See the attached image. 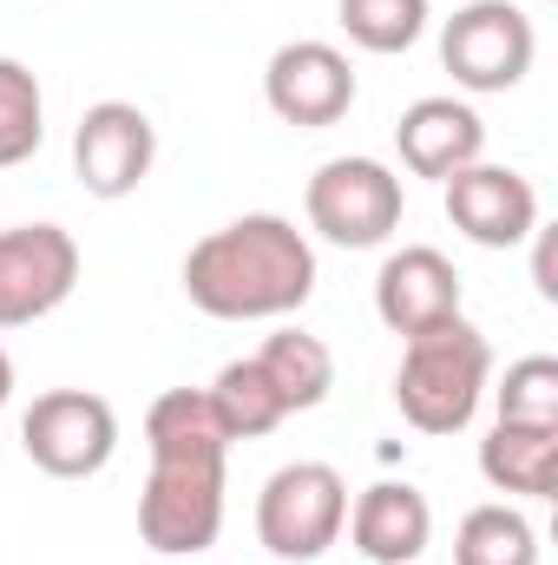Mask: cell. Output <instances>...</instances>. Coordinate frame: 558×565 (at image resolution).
Returning <instances> with one entry per match:
<instances>
[{
	"label": "cell",
	"mask_w": 558,
	"mask_h": 565,
	"mask_svg": "<svg viewBox=\"0 0 558 565\" xmlns=\"http://www.w3.org/2000/svg\"><path fill=\"white\" fill-rule=\"evenodd\" d=\"M184 296L211 322H282L315 296V244L277 211L230 217L184 250Z\"/></svg>",
	"instance_id": "cell-1"
},
{
	"label": "cell",
	"mask_w": 558,
	"mask_h": 565,
	"mask_svg": "<svg viewBox=\"0 0 558 565\" xmlns=\"http://www.w3.org/2000/svg\"><path fill=\"white\" fill-rule=\"evenodd\" d=\"M486 388H493V342L466 316H447L401 342L395 408L415 434H466Z\"/></svg>",
	"instance_id": "cell-2"
},
{
	"label": "cell",
	"mask_w": 558,
	"mask_h": 565,
	"mask_svg": "<svg viewBox=\"0 0 558 565\" xmlns=\"http://www.w3.org/2000/svg\"><path fill=\"white\" fill-rule=\"evenodd\" d=\"M302 211H309V231L322 244L382 250L401 231L408 191H401V171H388L382 158H329V164H315V178L302 191Z\"/></svg>",
	"instance_id": "cell-3"
},
{
	"label": "cell",
	"mask_w": 558,
	"mask_h": 565,
	"mask_svg": "<svg viewBox=\"0 0 558 565\" xmlns=\"http://www.w3.org/2000/svg\"><path fill=\"white\" fill-rule=\"evenodd\" d=\"M348 526V480L329 460H289L257 493V540L277 565L322 559Z\"/></svg>",
	"instance_id": "cell-4"
},
{
	"label": "cell",
	"mask_w": 558,
	"mask_h": 565,
	"mask_svg": "<svg viewBox=\"0 0 558 565\" xmlns=\"http://www.w3.org/2000/svg\"><path fill=\"white\" fill-rule=\"evenodd\" d=\"M539 33L519 0H466L440 26V66L460 93H513L533 73Z\"/></svg>",
	"instance_id": "cell-5"
},
{
	"label": "cell",
	"mask_w": 558,
	"mask_h": 565,
	"mask_svg": "<svg viewBox=\"0 0 558 565\" xmlns=\"http://www.w3.org/2000/svg\"><path fill=\"white\" fill-rule=\"evenodd\" d=\"M224 533V460H151L139 540L158 559H197Z\"/></svg>",
	"instance_id": "cell-6"
},
{
	"label": "cell",
	"mask_w": 558,
	"mask_h": 565,
	"mask_svg": "<svg viewBox=\"0 0 558 565\" xmlns=\"http://www.w3.org/2000/svg\"><path fill=\"white\" fill-rule=\"evenodd\" d=\"M20 447L53 480H93L119 454V415L93 388H46L20 415Z\"/></svg>",
	"instance_id": "cell-7"
},
{
	"label": "cell",
	"mask_w": 558,
	"mask_h": 565,
	"mask_svg": "<svg viewBox=\"0 0 558 565\" xmlns=\"http://www.w3.org/2000/svg\"><path fill=\"white\" fill-rule=\"evenodd\" d=\"M79 289V244L66 224H7L0 231V329L53 316Z\"/></svg>",
	"instance_id": "cell-8"
},
{
	"label": "cell",
	"mask_w": 558,
	"mask_h": 565,
	"mask_svg": "<svg viewBox=\"0 0 558 565\" xmlns=\"http://www.w3.org/2000/svg\"><path fill=\"white\" fill-rule=\"evenodd\" d=\"M151 164H158V126H151L144 106L99 99V106L79 113V126H73V178L93 198H106V204L132 198L151 178Z\"/></svg>",
	"instance_id": "cell-9"
},
{
	"label": "cell",
	"mask_w": 558,
	"mask_h": 565,
	"mask_svg": "<svg viewBox=\"0 0 558 565\" xmlns=\"http://www.w3.org/2000/svg\"><path fill=\"white\" fill-rule=\"evenodd\" d=\"M264 106L277 113L282 126H296V132L342 126L348 106H355L348 53L329 46V40H289V46H277L270 66H264Z\"/></svg>",
	"instance_id": "cell-10"
},
{
	"label": "cell",
	"mask_w": 558,
	"mask_h": 565,
	"mask_svg": "<svg viewBox=\"0 0 558 565\" xmlns=\"http://www.w3.org/2000/svg\"><path fill=\"white\" fill-rule=\"evenodd\" d=\"M447 217H453V231L466 237V244H480V250H519L533 231H539V191H533V178L526 171H513V164H466V171H453L447 184Z\"/></svg>",
	"instance_id": "cell-11"
},
{
	"label": "cell",
	"mask_w": 558,
	"mask_h": 565,
	"mask_svg": "<svg viewBox=\"0 0 558 565\" xmlns=\"http://www.w3.org/2000/svg\"><path fill=\"white\" fill-rule=\"evenodd\" d=\"M460 296H466V289H460L453 257L433 250V244H401V250H388L382 270H375V316H382V329H395L401 342L420 335V329H433V322H447V316H466Z\"/></svg>",
	"instance_id": "cell-12"
},
{
	"label": "cell",
	"mask_w": 558,
	"mask_h": 565,
	"mask_svg": "<svg viewBox=\"0 0 558 565\" xmlns=\"http://www.w3.org/2000/svg\"><path fill=\"white\" fill-rule=\"evenodd\" d=\"M395 151H401V164H408L415 178L447 184L453 171H466V164L486 158V119H480L466 99H453V93H427V99H415V106L401 113Z\"/></svg>",
	"instance_id": "cell-13"
},
{
	"label": "cell",
	"mask_w": 558,
	"mask_h": 565,
	"mask_svg": "<svg viewBox=\"0 0 558 565\" xmlns=\"http://www.w3.org/2000/svg\"><path fill=\"white\" fill-rule=\"evenodd\" d=\"M348 540L368 565H420L433 546V507L408 480H375L348 500Z\"/></svg>",
	"instance_id": "cell-14"
},
{
	"label": "cell",
	"mask_w": 558,
	"mask_h": 565,
	"mask_svg": "<svg viewBox=\"0 0 558 565\" xmlns=\"http://www.w3.org/2000/svg\"><path fill=\"white\" fill-rule=\"evenodd\" d=\"M480 480L506 500H552L558 493V427L493 422L480 440Z\"/></svg>",
	"instance_id": "cell-15"
},
{
	"label": "cell",
	"mask_w": 558,
	"mask_h": 565,
	"mask_svg": "<svg viewBox=\"0 0 558 565\" xmlns=\"http://www.w3.org/2000/svg\"><path fill=\"white\" fill-rule=\"evenodd\" d=\"M144 447L151 460H230V427L217 415L211 388H164L144 415Z\"/></svg>",
	"instance_id": "cell-16"
},
{
	"label": "cell",
	"mask_w": 558,
	"mask_h": 565,
	"mask_svg": "<svg viewBox=\"0 0 558 565\" xmlns=\"http://www.w3.org/2000/svg\"><path fill=\"white\" fill-rule=\"evenodd\" d=\"M257 369L270 375V388H277V402L289 415L322 408L329 388H335V355H329V342L309 335V329H277V335H264Z\"/></svg>",
	"instance_id": "cell-17"
},
{
	"label": "cell",
	"mask_w": 558,
	"mask_h": 565,
	"mask_svg": "<svg viewBox=\"0 0 558 565\" xmlns=\"http://www.w3.org/2000/svg\"><path fill=\"white\" fill-rule=\"evenodd\" d=\"M453 565H539V533L513 500H486L453 526Z\"/></svg>",
	"instance_id": "cell-18"
},
{
	"label": "cell",
	"mask_w": 558,
	"mask_h": 565,
	"mask_svg": "<svg viewBox=\"0 0 558 565\" xmlns=\"http://www.w3.org/2000/svg\"><path fill=\"white\" fill-rule=\"evenodd\" d=\"M211 402H217V415L230 427V440H264V434H277V427L289 422V408L277 402V388H270V375L257 369V355L224 362L217 382H211Z\"/></svg>",
	"instance_id": "cell-19"
},
{
	"label": "cell",
	"mask_w": 558,
	"mask_h": 565,
	"mask_svg": "<svg viewBox=\"0 0 558 565\" xmlns=\"http://www.w3.org/2000/svg\"><path fill=\"white\" fill-rule=\"evenodd\" d=\"M46 145V93L26 60L0 53V171L26 164Z\"/></svg>",
	"instance_id": "cell-20"
},
{
	"label": "cell",
	"mask_w": 558,
	"mask_h": 565,
	"mask_svg": "<svg viewBox=\"0 0 558 565\" xmlns=\"http://www.w3.org/2000/svg\"><path fill=\"white\" fill-rule=\"evenodd\" d=\"M342 13V33L362 46V53H408L420 33H427V0H335Z\"/></svg>",
	"instance_id": "cell-21"
},
{
	"label": "cell",
	"mask_w": 558,
	"mask_h": 565,
	"mask_svg": "<svg viewBox=\"0 0 558 565\" xmlns=\"http://www.w3.org/2000/svg\"><path fill=\"white\" fill-rule=\"evenodd\" d=\"M500 422L513 427H558V362L552 355H519L506 362L500 388H486Z\"/></svg>",
	"instance_id": "cell-22"
},
{
	"label": "cell",
	"mask_w": 558,
	"mask_h": 565,
	"mask_svg": "<svg viewBox=\"0 0 558 565\" xmlns=\"http://www.w3.org/2000/svg\"><path fill=\"white\" fill-rule=\"evenodd\" d=\"M526 244H533V282H539V296H546V302H558V257H552V231H533V237H526Z\"/></svg>",
	"instance_id": "cell-23"
},
{
	"label": "cell",
	"mask_w": 558,
	"mask_h": 565,
	"mask_svg": "<svg viewBox=\"0 0 558 565\" xmlns=\"http://www.w3.org/2000/svg\"><path fill=\"white\" fill-rule=\"evenodd\" d=\"M7 402H13V355L0 349V408H7Z\"/></svg>",
	"instance_id": "cell-24"
},
{
	"label": "cell",
	"mask_w": 558,
	"mask_h": 565,
	"mask_svg": "<svg viewBox=\"0 0 558 565\" xmlns=\"http://www.w3.org/2000/svg\"><path fill=\"white\" fill-rule=\"evenodd\" d=\"M533 7H546V0H533Z\"/></svg>",
	"instance_id": "cell-25"
}]
</instances>
